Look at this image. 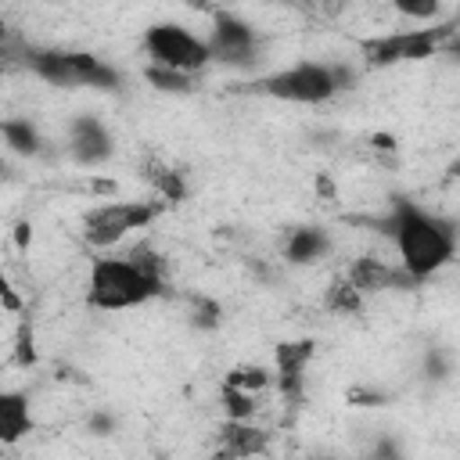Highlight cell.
Returning <instances> with one entry per match:
<instances>
[{
	"label": "cell",
	"instance_id": "obj_1",
	"mask_svg": "<svg viewBox=\"0 0 460 460\" xmlns=\"http://www.w3.org/2000/svg\"><path fill=\"white\" fill-rule=\"evenodd\" d=\"M374 230H381L399 255V266L420 284L431 280L438 270H446L456 259V244H460V226L438 212H428L424 205L395 194L388 212L370 219Z\"/></svg>",
	"mask_w": 460,
	"mask_h": 460
},
{
	"label": "cell",
	"instance_id": "obj_2",
	"mask_svg": "<svg viewBox=\"0 0 460 460\" xmlns=\"http://www.w3.org/2000/svg\"><path fill=\"white\" fill-rule=\"evenodd\" d=\"M165 295V259L151 244H137L126 255H97L86 273V305L101 313H122Z\"/></svg>",
	"mask_w": 460,
	"mask_h": 460
},
{
	"label": "cell",
	"instance_id": "obj_3",
	"mask_svg": "<svg viewBox=\"0 0 460 460\" xmlns=\"http://www.w3.org/2000/svg\"><path fill=\"white\" fill-rule=\"evenodd\" d=\"M359 72L341 61H295L277 72L255 75L252 83L241 86V93L284 101V104H327L341 90H352Z\"/></svg>",
	"mask_w": 460,
	"mask_h": 460
},
{
	"label": "cell",
	"instance_id": "obj_4",
	"mask_svg": "<svg viewBox=\"0 0 460 460\" xmlns=\"http://www.w3.org/2000/svg\"><path fill=\"white\" fill-rule=\"evenodd\" d=\"M22 65L50 83V86H61V90H75V86H90V90H122L126 86V75L108 65L104 58L90 54V50H65V47H32L25 43L22 47Z\"/></svg>",
	"mask_w": 460,
	"mask_h": 460
},
{
	"label": "cell",
	"instance_id": "obj_5",
	"mask_svg": "<svg viewBox=\"0 0 460 460\" xmlns=\"http://www.w3.org/2000/svg\"><path fill=\"white\" fill-rule=\"evenodd\" d=\"M456 29H460L456 22H424L420 29H392V32L359 40V54H363L367 68H392L402 61L438 58Z\"/></svg>",
	"mask_w": 460,
	"mask_h": 460
},
{
	"label": "cell",
	"instance_id": "obj_6",
	"mask_svg": "<svg viewBox=\"0 0 460 460\" xmlns=\"http://www.w3.org/2000/svg\"><path fill=\"white\" fill-rule=\"evenodd\" d=\"M165 208H169V201H162V198L158 201H101V205L86 208V216H83V237L93 248H111L126 234L147 230Z\"/></svg>",
	"mask_w": 460,
	"mask_h": 460
},
{
	"label": "cell",
	"instance_id": "obj_7",
	"mask_svg": "<svg viewBox=\"0 0 460 460\" xmlns=\"http://www.w3.org/2000/svg\"><path fill=\"white\" fill-rule=\"evenodd\" d=\"M144 50L147 61L165 65V68H180V72H201L205 65H212V50L205 36H194L187 25L180 22H155L144 29Z\"/></svg>",
	"mask_w": 460,
	"mask_h": 460
},
{
	"label": "cell",
	"instance_id": "obj_8",
	"mask_svg": "<svg viewBox=\"0 0 460 460\" xmlns=\"http://www.w3.org/2000/svg\"><path fill=\"white\" fill-rule=\"evenodd\" d=\"M205 40H208V50H212L216 65L241 68V72H252L259 65V32L252 29V22H244L234 11L216 7Z\"/></svg>",
	"mask_w": 460,
	"mask_h": 460
},
{
	"label": "cell",
	"instance_id": "obj_9",
	"mask_svg": "<svg viewBox=\"0 0 460 460\" xmlns=\"http://www.w3.org/2000/svg\"><path fill=\"white\" fill-rule=\"evenodd\" d=\"M316 356V341L313 338H298V341H280L273 349V385L284 399V406L298 410L305 399V370Z\"/></svg>",
	"mask_w": 460,
	"mask_h": 460
},
{
	"label": "cell",
	"instance_id": "obj_10",
	"mask_svg": "<svg viewBox=\"0 0 460 460\" xmlns=\"http://www.w3.org/2000/svg\"><path fill=\"white\" fill-rule=\"evenodd\" d=\"M65 147H68V158H72L75 165L97 169V165L111 162V155H115V137H111V129H108V122H104L101 115L83 111V115H75V119L68 122V140H65Z\"/></svg>",
	"mask_w": 460,
	"mask_h": 460
},
{
	"label": "cell",
	"instance_id": "obj_11",
	"mask_svg": "<svg viewBox=\"0 0 460 460\" xmlns=\"http://www.w3.org/2000/svg\"><path fill=\"white\" fill-rule=\"evenodd\" d=\"M345 277L363 291V295H381V291H399V288H413L417 280L395 262H385V259H377V255H359L349 270H345Z\"/></svg>",
	"mask_w": 460,
	"mask_h": 460
},
{
	"label": "cell",
	"instance_id": "obj_12",
	"mask_svg": "<svg viewBox=\"0 0 460 460\" xmlns=\"http://www.w3.org/2000/svg\"><path fill=\"white\" fill-rule=\"evenodd\" d=\"M331 248H334L331 234H327L323 226H316V223L291 226V230L284 234V241H280V255H284L291 266H316V262H323V259L331 255Z\"/></svg>",
	"mask_w": 460,
	"mask_h": 460
},
{
	"label": "cell",
	"instance_id": "obj_13",
	"mask_svg": "<svg viewBox=\"0 0 460 460\" xmlns=\"http://www.w3.org/2000/svg\"><path fill=\"white\" fill-rule=\"evenodd\" d=\"M270 449V431L255 428L252 420H223L219 428V446L216 453L219 456H259Z\"/></svg>",
	"mask_w": 460,
	"mask_h": 460
},
{
	"label": "cell",
	"instance_id": "obj_14",
	"mask_svg": "<svg viewBox=\"0 0 460 460\" xmlns=\"http://www.w3.org/2000/svg\"><path fill=\"white\" fill-rule=\"evenodd\" d=\"M140 176L151 183L155 198H162V201H169V205H180V201L190 194V187H187L183 172H180V169H172V165H169V162H162V158H147V162L140 165Z\"/></svg>",
	"mask_w": 460,
	"mask_h": 460
},
{
	"label": "cell",
	"instance_id": "obj_15",
	"mask_svg": "<svg viewBox=\"0 0 460 460\" xmlns=\"http://www.w3.org/2000/svg\"><path fill=\"white\" fill-rule=\"evenodd\" d=\"M32 431L29 417V395L25 392H4L0 395V442L11 446Z\"/></svg>",
	"mask_w": 460,
	"mask_h": 460
},
{
	"label": "cell",
	"instance_id": "obj_16",
	"mask_svg": "<svg viewBox=\"0 0 460 460\" xmlns=\"http://www.w3.org/2000/svg\"><path fill=\"white\" fill-rule=\"evenodd\" d=\"M0 133H4L7 151L22 155V158H40V155L47 151L43 133H40V129H36V122H32V119H25V115L4 119V122H0Z\"/></svg>",
	"mask_w": 460,
	"mask_h": 460
},
{
	"label": "cell",
	"instance_id": "obj_17",
	"mask_svg": "<svg viewBox=\"0 0 460 460\" xmlns=\"http://www.w3.org/2000/svg\"><path fill=\"white\" fill-rule=\"evenodd\" d=\"M363 302H367V295H363L349 277H334V280L327 284V291H323V309H327V313H338V316H356V313H363Z\"/></svg>",
	"mask_w": 460,
	"mask_h": 460
},
{
	"label": "cell",
	"instance_id": "obj_18",
	"mask_svg": "<svg viewBox=\"0 0 460 460\" xmlns=\"http://www.w3.org/2000/svg\"><path fill=\"white\" fill-rule=\"evenodd\" d=\"M194 75L198 72H180V68H165L155 61H147V68H144V79L162 93H194V86H198Z\"/></svg>",
	"mask_w": 460,
	"mask_h": 460
},
{
	"label": "cell",
	"instance_id": "obj_19",
	"mask_svg": "<svg viewBox=\"0 0 460 460\" xmlns=\"http://www.w3.org/2000/svg\"><path fill=\"white\" fill-rule=\"evenodd\" d=\"M219 402H223V413H226L230 420H252V417H255V410H259V402H255V392H244V388H237V385H226V381H223Z\"/></svg>",
	"mask_w": 460,
	"mask_h": 460
},
{
	"label": "cell",
	"instance_id": "obj_20",
	"mask_svg": "<svg viewBox=\"0 0 460 460\" xmlns=\"http://www.w3.org/2000/svg\"><path fill=\"white\" fill-rule=\"evenodd\" d=\"M226 385H237V388H244V392H266L270 385H273V370H266V367H259V363H241V367H234L230 374H226Z\"/></svg>",
	"mask_w": 460,
	"mask_h": 460
},
{
	"label": "cell",
	"instance_id": "obj_21",
	"mask_svg": "<svg viewBox=\"0 0 460 460\" xmlns=\"http://www.w3.org/2000/svg\"><path fill=\"white\" fill-rule=\"evenodd\" d=\"M392 7L410 22H438L442 0H392Z\"/></svg>",
	"mask_w": 460,
	"mask_h": 460
},
{
	"label": "cell",
	"instance_id": "obj_22",
	"mask_svg": "<svg viewBox=\"0 0 460 460\" xmlns=\"http://www.w3.org/2000/svg\"><path fill=\"white\" fill-rule=\"evenodd\" d=\"M190 327H198V331L219 327V305L212 298H205V295H194L190 298Z\"/></svg>",
	"mask_w": 460,
	"mask_h": 460
},
{
	"label": "cell",
	"instance_id": "obj_23",
	"mask_svg": "<svg viewBox=\"0 0 460 460\" xmlns=\"http://www.w3.org/2000/svg\"><path fill=\"white\" fill-rule=\"evenodd\" d=\"M288 4L309 18H334L345 7V0H288Z\"/></svg>",
	"mask_w": 460,
	"mask_h": 460
},
{
	"label": "cell",
	"instance_id": "obj_24",
	"mask_svg": "<svg viewBox=\"0 0 460 460\" xmlns=\"http://www.w3.org/2000/svg\"><path fill=\"white\" fill-rule=\"evenodd\" d=\"M14 359H18L22 367H32V363H36V349H32V327H29V320H22V327H18V352H14Z\"/></svg>",
	"mask_w": 460,
	"mask_h": 460
},
{
	"label": "cell",
	"instance_id": "obj_25",
	"mask_svg": "<svg viewBox=\"0 0 460 460\" xmlns=\"http://www.w3.org/2000/svg\"><path fill=\"white\" fill-rule=\"evenodd\" d=\"M349 402L352 406H385V392H377V388H352Z\"/></svg>",
	"mask_w": 460,
	"mask_h": 460
},
{
	"label": "cell",
	"instance_id": "obj_26",
	"mask_svg": "<svg viewBox=\"0 0 460 460\" xmlns=\"http://www.w3.org/2000/svg\"><path fill=\"white\" fill-rule=\"evenodd\" d=\"M442 54H446V58H456V61H460V29H456V32L449 36V43L442 47Z\"/></svg>",
	"mask_w": 460,
	"mask_h": 460
},
{
	"label": "cell",
	"instance_id": "obj_27",
	"mask_svg": "<svg viewBox=\"0 0 460 460\" xmlns=\"http://www.w3.org/2000/svg\"><path fill=\"white\" fill-rule=\"evenodd\" d=\"M4 305H7L11 313H18V309H22V302H18V295H14L11 288H4Z\"/></svg>",
	"mask_w": 460,
	"mask_h": 460
}]
</instances>
